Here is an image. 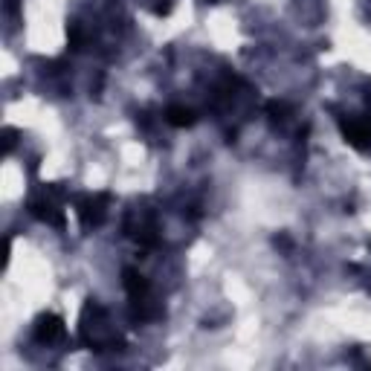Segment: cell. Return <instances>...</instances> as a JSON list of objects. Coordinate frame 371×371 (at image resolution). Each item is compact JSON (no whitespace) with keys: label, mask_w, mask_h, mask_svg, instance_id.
<instances>
[{"label":"cell","mask_w":371,"mask_h":371,"mask_svg":"<svg viewBox=\"0 0 371 371\" xmlns=\"http://www.w3.org/2000/svg\"><path fill=\"white\" fill-rule=\"evenodd\" d=\"M35 336L41 339V343H52V339L64 336V325H61V319H58V316L47 314V316H41V319H38V325H35Z\"/></svg>","instance_id":"6da1fadb"},{"label":"cell","mask_w":371,"mask_h":371,"mask_svg":"<svg viewBox=\"0 0 371 371\" xmlns=\"http://www.w3.org/2000/svg\"><path fill=\"white\" fill-rule=\"evenodd\" d=\"M169 122H171V125H177V128H183V125H192L195 116H192V110H186V108H169Z\"/></svg>","instance_id":"7a4b0ae2"}]
</instances>
